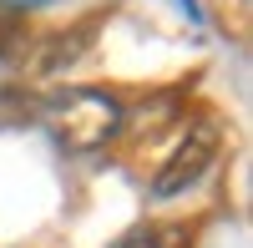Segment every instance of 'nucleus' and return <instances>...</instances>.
Masks as SVG:
<instances>
[{
    "instance_id": "7ed1b4c3",
    "label": "nucleus",
    "mask_w": 253,
    "mask_h": 248,
    "mask_svg": "<svg viewBox=\"0 0 253 248\" xmlns=\"http://www.w3.org/2000/svg\"><path fill=\"white\" fill-rule=\"evenodd\" d=\"M91 41H96V20H81V26H71V31L46 36V41L31 51V76H56V71L76 66V61H86Z\"/></svg>"
},
{
    "instance_id": "f03ea898",
    "label": "nucleus",
    "mask_w": 253,
    "mask_h": 248,
    "mask_svg": "<svg viewBox=\"0 0 253 248\" xmlns=\"http://www.w3.org/2000/svg\"><path fill=\"white\" fill-rule=\"evenodd\" d=\"M218 147H223V127L218 122H193V127L182 132V142L172 147V157L162 162V172H157V182H152V198L157 203H172V198H182L187 188H198L203 182V172L218 162Z\"/></svg>"
},
{
    "instance_id": "f257e3e1",
    "label": "nucleus",
    "mask_w": 253,
    "mask_h": 248,
    "mask_svg": "<svg viewBox=\"0 0 253 248\" xmlns=\"http://www.w3.org/2000/svg\"><path fill=\"white\" fill-rule=\"evenodd\" d=\"M41 122L66 152H96L126 127V107L101 86H66L46 96Z\"/></svg>"
},
{
    "instance_id": "423d86ee",
    "label": "nucleus",
    "mask_w": 253,
    "mask_h": 248,
    "mask_svg": "<svg viewBox=\"0 0 253 248\" xmlns=\"http://www.w3.org/2000/svg\"><path fill=\"white\" fill-rule=\"evenodd\" d=\"M172 5L187 15V26H203V20H208V10H203V0H172Z\"/></svg>"
},
{
    "instance_id": "20e7f679",
    "label": "nucleus",
    "mask_w": 253,
    "mask_h": 248,
    "mask_svg": "<svg viewBox=\"0 0 253 248\" xmlns=\"http://www.w3.org/2000/svg\"><path fill=\"white\" fill-rule=\"evenodd\" d=\"M112 248H187V228L182 223H137Z\"/></svg>"
},
{
    "instance_id": "39448f33",
    "label": "nucleus",
    "mask_w": 253,
    "mask_h": 248,
    "mask_svg": "<svg viewBox=\"0 0 253 248\" xmlns=\"http://www.w3.org/2000/svg\"><path fill=\"white\" fill-rule=\"evenodd\" d=\"M15 56H26V15H15L0 5V66Z\"/></svg>"
},
{
    "instance_id": "0eeeda50",
    "label": "nucleus",
    "mask_w": 253,
    "mask_h": 248,
    "mask_svg": "<svg viewBox=\"0 0 253 248\" xmlns=\"http://www.w3.org/2000/svg\"><path fill=\"white\" fill-rule=\"evenodd\" d=\"M5 10H15V15H26V10H41V5H56V0H0Z\"/></svg>"
}]
</instances>
